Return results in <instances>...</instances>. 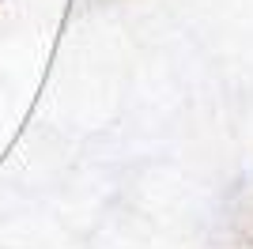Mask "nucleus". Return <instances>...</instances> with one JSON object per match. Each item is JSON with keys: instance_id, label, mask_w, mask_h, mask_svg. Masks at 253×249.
I'll return each instance as SVG.
<instances>
[]
</instances>
